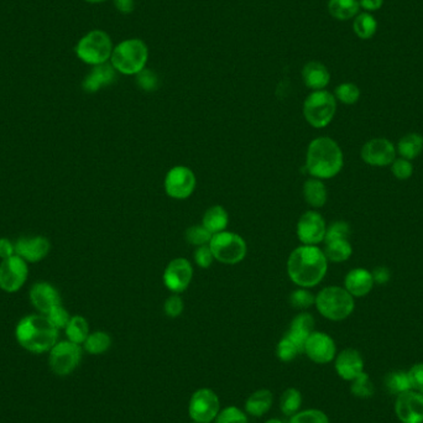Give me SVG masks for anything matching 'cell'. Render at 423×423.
Returning a JSON list of instances; mask_svg holds the SVG:
<instances>
[{
  "label": "cell",
  "instance_id": "4316f807",
  "mask_svg": "<svg viewBox=\"0 0 423 423\" xmlns=\"http://www.w3.org/2000/svg\"><path fill=\"white\" fill-rule=\"evenodd\" d=\"M228 221H229V215L226 208L221 206H213L207 209L203 215L202 226L209 233L215 235L227 229Z\"/></svg>",
  "mask_w": 423,
  "mask_h": 423
},
{
  "label": "cell",
  "instance_id": "836d02e7",
  "mask_svg": "<svg viewBox=\"0 0 423 423\" xmlns=\"http://www.w3.org/2000/svg\"><path fill=\"white\" fill-rule=\"evenodd\" d=\"M353 29L358 37H360L362 40H369L374 36L378 29V23L373 15H370L368 12H362L354 20Z\"/></svg>",
  "mask_w": 423,
  "mask_h": 423
},
{
  "label": "cell",
  "instance_id": "ffe728a7",
  "mask_svg": "<svg viewBox=\"0 0 423 423\" xmlns=\"http://www.w3.org/2000/svg\"><path fill=\"white\" fill-rule=\"evenodd\" d=\"M336 371L343 380L353 381L364 373V360L356 349H345L336 358Z\"/></svg>",
  "mask_w": 423,
  "mask_h": 423
},
{
  "label": "cell",
  "instance_id": "1f68e13d",
  "mask_svg": "<svg viewBox=\"0 0 423 423\" xmlns=\"http://www.w3.org/2000/svg\"><path fill=\"white\" fill-rule=\"evenodd\" d=\"M111 338L108 333L103 331L93 332L89 333V336L83 343V348L87 353L92 356H99L103 354L107 350L111 348Z\"/></svg>",
  "mask_w": 423,
  "mask_h": 423
},
{
  "label": "cell",
  "instance_id": "44dd1931",
  "mask_svg": "<svg viewBox=\"0 0 423 423\" xmlns=\"http://www.w3.org/2000/svg\"><path fill=\"white\" fill-rule=\"evenodd\" d=\"M374 283L373 274L362 268L350 270L344 279V288L353 297H364L370 294V291L374 288Z\"/></svg>",
  "mask_w": 423,
  "mask_h": 423
},
{
  "label": "cell",
  "instance_id": "f546056e",
  "mask_svg": "<svg viewBox=\"0 0 423 423\" xmlns=\"http://www.w3.org/2000/svg\"><path fill=\"white\" fill-rule=\"evenodd\" d=\"M359 0H329L328 12L332 17L340 21L354 18L359 12Z\"/></svg>",
  "mask_w": 423,
  "mask_h": 423
},
{
  "label": "cell",
  "instance_id": "7bdbcfd3",
  "mask_svg": "<svg viewBox=\"0 0 423 423\" xmlns=\"http://www.w3.org/2000/svg\"><path fill=\"white\" fill-rule=\"evenodd\" d=\"M350 226L347 221H337L327 228L325 241L334 239H349Z\"/></svg>",
  "mask_w": 423,
  "mask_h": 423
},
{
  "label": "cell",
  "instance_id": "52a82bcc",
  "mask_svg": "<svg viewBox=\"0 0 423 423\" xmlns=\"http://www.w3.org/2000/svg\"><path fill=\"white\" fill-rule=\"evenodd\" d=\"M337 111V99L325 89L314 91L303 103V116L316 129H323L332 123Z\"/></svg>",
  "mask_w": 423,
  "mask_h": 423
},
{
  "label": "cell",
  "instance_id": "db71d44e",
  "mask_svg": "<svg viewBox=\"0 0 423 423\" xmlns=\"http://www.w3.org/2000/svg\"><path fill=\"white\" fill-rule=\"evenodd\" d=\"M359 4L368 12H376L384 6V0H359Z\"/></svg>",
  "mask_w": 423,
  "mask_h": 423
},
{
  "label": "cell",
  "instance_id": "4dcf8cb0",
  "mask_svg": "<svg viewBox=\"0 0 423 423\" xmlns=\"http://www.w3.org/2000/svg\"><path fill=\"white\" fill-rule=\"evenodd\" d=\"M65 331L69 342L82 345L89 336V325L85 317L74 316L69 319Z\"/></svg>",
  "mask_w": 423,
  "mask_h": 423
},
{
  "label": "cell",
  "instance_id": "11a10c76",
  "mask_svg": "<svg viewBox=\"0 0 423 423\" xmlns=\"http://www.w3.org/2000/svg\"><path fill=\"white\" fill-rule=\"evenodd\" d=\"M265 423H283L281 420H279V418H270V420H268Z\"/></svg>",
  "mask_w": 423,
  "mask_h": 423
},
{
  "label": "cell",
  "instance_id": "7a4b0ae2",
  "mask_svg": "<svg viewBox=\"0 0 423 423\" xmlns=\"http://www.w3.org/2000/svg\"><path fill=\"white\" fill-rule=\"evenodd\" d=\"M343 151L337 141L328 136H319L307 147L306 169L314 178L329 180L342 171Z\"/></svg>",
  "mask_w": 423,
  "mask_h": 423
},
{
  "label": "cell",
  "instance_id": "d590c367",
  "mask_svg": "<svg viewBox=\"0 0 423 423\" xmlns=\"http://www.w3.org/2000/svg\"><path fill=\"white\" fill-rule=\"evenodd\" d=\"M301 353H303L302 349L288 334H285V337L277 343L276 356L281 362H292Z\"/></svg>",
  "mask_w": 423,
  "mask_h": 423
},
{
  "label": "cell",
  "instance_id": "9a60e30c",
  "mask_svg": "<svg viewBox=\"0 0 423 423\" xmlns=\"http://www.w3.org/2000/svg\"><path fill=\"white\" fill-rule=\"evenodd\" d=\"M362 161L375 167L390 166L396 160V150L393 142L384 138L371 139L362 147Z\"/></svg>",
  "mask_w": 423,
  "mask_h": 423
},
{
  "label": "cell",
  "instance_id": "9f6ffc18",
  "mask_svg": "<svg viewBox=\"0 0 423 423\" xmlns=\"http://www.w3.org/2000/svg\"><path fill=\"white\" fill-rule=\"evenodd\" d=\"M88 3H94V4H97V3H103L105 0H86Z\"/></svg>",
  "mask_w": 423,
  "mask_h": 423
},
{
  "label": "cell",
  "instance_id": "83f0119b",
  "mask_svg": "<svg viewBox=\"0 0 423 423\" xmlns=\"http://www.w3.org/2000/svg\"><path fill=\"white\" fill-rule=\"evenodd\" d=\"M325 258L332 263H344L351 257L353 248L348 239H334L325 241Z\"/></svg>",
  "mask_w": 423,
  "mask_h": 423
},
{
  "label": "cell",
  "instance_id": "b9f144b4",
  "mask_svg": "<svg viewBox=\"0 0 423 423\" xmlns=\"http://www.w3.org/2000/svg\"><path fill=\"white\" fill-rule=\"evenodd\" d=\"M288 423H329V418L325 412L311 409L294 413Z\"/></svg>",
  "mask_w": 423,
  "mask_h": 423
},
{
  "label": "cell",
  "instance_id": "7dc6e473",
  "mask_svg": "<svg viewBox=\"0 0 423 423\" xmlns=\"http://www.w3.org/2000/svg\"><path fill=\"white\" fill-rule=\"evenodd\" d=\"M391 171L393 176L398 180H407L413 173V165L410 162V160L398 159L391 164Z\"/></svg>",
  "mask_w": 423,
  "mask_h": 423
},
{
  "label": "cell",
  "instance_id": "30bf717a",
  "mask_svg": "<svg viewBox=\"0 0 423 423\" xmlns=\"http://www.w3.org/2000/svg\"><path fill=\"white\" fill-rule=\"evenodd\" d=\"M82 347L69 340L57 342L50 350V367L58 376L69 375L80 365Z\"/></svg>",
  "mask_w": 423,
  "mask_h": 423
},
{
  "label": "cell",
  "instance_id": "4fadbf2b",
  "mask_svg": "<svg viewBox=\"0 0 423 423\" xmlns=\"http://www.w3.org/2000/svg\"><path fill=\"white\" fill-rule=\"evenodd\" d=\"M296 232L303 246H318L325 241L327 232L325 218L316 210H307L297 221Z\"/></svg>",
  "mask_w": 423,
  "mask_h": 423
},
{
  "label": "cell",
  "instance_id": "5b68a950",
  "mask_svg": "<svg viewBox=\"0 0 423 423\" xmlns=\"http://www.w3.org/2000/svg\"><path fill=\"white\" fill-rule=\"evenodd\" d=\"M149 50L139 39H129L113 49L111 63L117 72L131 76L138 74L147 66Z\"/></svg>",
  "mask_w": 423,
  "mask_h": 423
},
{
  "label": "cell",
  "instance_id": "681fc988",
  "mask_svg": "<svg viewBox=\"0 0 423 423\" xmlns=\"http://www.w3.org/2000/svg\"><path fill=\"white\" fill-rule=\"evenodd\" d=\"M215 257L212 254V250L209 246H198L195 252V261L196 264L202 269H208L210 265L213 264Z\"/></svg>",
  "mask_w": 423,
  "mask_h": 423
},
{
  "label": "cell",
  "instance_id": "ab89813d",
  "mask_svg": "<svg viewBox=\"0 0 423 423\" xmlns=\"http://www.w3.org/2000/svg\"><path fill=\"white\" fill-rule=\"evenodd\" d=\"M213 423H248V416L239 407L228 406L221 409Z\"/></svg>",
  "mask_w": 423,
  "mask_h": 423
},
{
  "label": "cell",
  "instance_id": "d6a6232c",
  "mask_svg": "<svg viewBox=\"0 0 423 423\" xmlns=\"http://www.w3.org/2000/svg\"><path fill=\"white\" fill-rule=\"evenodd\" d=\"M302 405V395L294 387H288L281 395L280 399V410L285 416H294L300 411Z\"/></svg>",
  "mask_w": 423,
  "mask_h": 423
},
{
  "label": "cell",
  "instance_id": "cb8c5ba5",
  "mask_svg": "<svg viewBox=\"0 0 423 423\" xmlns=\"http://www.w3.org/2000/svg\"><path fill=\"white\" fill-rule=\"evenodd\" d=\"M302 78L310 89L322 91L329 85L331 74L323 63L317 61L308 62L302 69Z\"/></svg>",
  "mask_w": 423,
  "mask_h": 423
},
{
  "label": "cell",
  "instance_id": "e0dca14e",
  "mask_svg": "<svg viewBox=\"0 0 423 423\" xmlns=\"http://www.w3.org/2000/svg\"><path fill=\"white\" fill-rule=\"evenodd\" d=\"M395 411L402 423H423V395L417 391L400 393Z\"/></svg>",
  "mask_w": 423,
  "mask_h": 423
},
{
  "label": "cell",
  "instance_id": "5bb4252c",
  "mask_svg": "<svg viewBox=\"0 0 423 423\" xmlns=\"http://www.w3.org/2000/svg\"><path fill=\"white\" fill-rule=\"evenodd\" d=\"M164 283L172 294H182L192 282L193 268L187 259H173L166 266L164 272Z\"/></svg>",
  "mask_w": 423,
  "mask_h": 423
},
{
  "label": "cell",
  "instance_id": "603a6c76",
  "mask_svg": "<svg viewBox=\"0 0 423 423\" xmlns=\"http://www.w3.org/2000/svg\"><path fill=\"white\" fill-rule=\"evenodd\" d=\"M314 318H313L311 313L301 312L300 314H297L291 325H290V329H288V337L291 338L294 340V343L297 344L300 347L302 351L305 350V344H306L307 339L314 332Z\"/></svg>",
  "mask_w": 423,
  "mask_h": 423
},
{
  "label": "cell",
  "instance_id": "f1b7e54d",
  "mask_svg": "<svg viewBox=\"0 0 423 423\" xmlns=\"http://www.w3.org/2000/svg\"><path fill=\"white\" fill-rule=\"evenodd\" d=\"M398 151L402 159H416L423 151V136L417 133H410L401 138L398 144Z\"/></svg>",
  "mask_w": 423,
  "mask_h": 423
},
{
  "label": "cell",
  "instance_id": "7402d4cb",
  "mask_svg": "<svg viewBox=\"0 0 423 423\" xmlns=\"http://www.w3.org/2000/svg\"><path fill=\"white\" fill-rule=\"evenodd\" d=\"M116 68L113 67L109 63H103L98 66H93L92 71L83 80V89L88 93H94L99 91L100 88L111 85L116 78Z\"/></svg>",
  "mask_w": 423,
  "mask_h": 423
},
{
  "label": "cell",
  "instance_id": "f35d334b",
  "mask_svg": "<svg viewBox=\"0 0 423 423\" xmlns=\"http://www.w3.org/2000/svg\"><path fill=\"white\" fill-rule=\"evenodd\" d=\"M212 233H209L206 228L201 226H192L186 230V240L191 246H209L212 239Z\"/></svg>",
  "mask_w": 423,
  "mask_h": 423
},
{
  "label": "cell",
  "instance_id": "f6af8a7d",
  "mask_svg": "<svg viewBox=\"0 0 423 423\" xmlns=\"http://www.w3.org/2000/svg\"><path fill=\"white\" fill-rule=\"evenodd\" d=\"M46 317L49 318L51 325L55 327L56 329H65L67 327L68 322L71 319V316L68 314L67 311L61 306H56L55 308H52Z\"/></svg>",
  "mask_w": 423,
  "mask_h": 423
},
{
  "label": "cell",
  "instance_id": "8fae6325",
  "mask_svg": "<svg viewBox=\"0 0 423 423\" xmlns=\"http://www.w3.org/2000/svg\"><path fill=\"white\" fill-rule=\"evenodd\" d=\"M29 276V268L18 255L0 263V288L8 294H15L23 288Z\"/></svg>",
  "mask_w": 423,
  "mask_h": 423
},
{
  "label": "cell",
  "instance_id": "c3c4849f",
  "mask_svg": "<svg viewBox=\"0 0 423 423\" xmlns=\"http://www.w3.org/2000/svg\"><path fill=\"white\" fill-rule=\"evenodd\" d=\"M409 380L411 385V390L417 391L423 395V362L415 364L409 371Z\"/></svg>",
  "mask_w": 423,
  "mask_h": 423
},
{
  "label": "cell",
  "instance_id": "8d00e7d4",
  "mask_svg": "<svg viewBox=\"0 0 423 423\" xmlns=\"http://www.w3.org/2000/svg\"><path fill=\"white\" fill-rule=\"evenodd\" d=\"M334 97L343 105H356L360 98V89L354 83H342L336 88Z\"/></svg>",
  "mask_w": 423,
  "mask_h": 423
},
{
  "label": "cell",
  "instance_id": "484cf974",
  "mask_svg": "<svg viewBox=\"0 0 423 423\" xmlns=\"http://www.w3.org/2000/svg\"><path fill=\"white\" fill-rule=\"evenodd\" d=\"M303 197L307 204L313 208H321L325 206L328 198L327 187L319 178H310L303 184Z\"/></svg>",
  "mask_w": 423,
  "mask_h": 423
},
{
  "label": "cell",
  "instance_id": "bcb514c9",
  "mask_svg": "<svg viewBox=\"0 0 423 423\" xmlns=\"http://www.w3.org/2000/svg\"><path fill=\"white\" fill-rule=\"evenodd\" d=\"M184 301L180 294H173L165 301L164 303V312L170 318H177L184 312Z\"/></svg>",
  "mask_w": 423,
  "mask_h": 423
},
{
  "label": "cell",
  "instance_id": "ba28073f",
  "mask_svg": "<svg viewBox=\"0 0 423 423\" xmlns=\"http://www.w3.org/2000/svg\"><path fill=\"white\" fill-rule=\"evenodd\" d=\"M209 248L215 260L226 265L239 264L246 259L248 252L246 240L239 234L226 230L212 237Z\"/></svg>",
  "mask_w": 423,
  "mask_h": 423
},
{
  "label": "cell",
  "instance_id": "d4e9b609",
  "mask_svg": "<svg viewBox=\"0 0 423 423\" xmlns=\"http://www.w3.org/2000/svg\"><path fill=\"white\" fill-rule=\"evenodd\" d=\"M274 402V396L270 390L261 389L252 393L246 402V411L252 417H261L270 411Z\"/></svg>",
  "mask_w": 423,
  "mask_h": 423
},
{
  "label": "cell",
  "instance_id": "ac0fdd59",
  "mask_svg": "<svg viewBox=\"0 0 423 423\" xmlns=\"http://www.w3.org/2000/svg\"><path fill=\"white\" fill-rule=\"evenodd\" d=\"M51 244L45 237H24L15 243V255L26 263H37L49 255Z\"/></svg>",
  "mask_w": 423,
  "mask_h": 423
},
{
  "label": "cell",
  "instance_id": "277c9868",
  "mask_svg": "<svg viewBox=\"0 0 423 423\" xmlns=\"http://www.w3.org/2000/svg\"><path fill=\"white\" fill-rule=\"evenodd\" d=\"M314 305L325 318L338 322L349 317L356 308V301L345 288L328 286L319 291Z\"/></svg>",
  "mask_w": 423,
  "mask_h": 423
},
{
  "label": "cell",
  "instance_id": "ee69618b",
  "mask_svg": "<svg viewBox=\"0 0 423 423\" xmlns=\"http://www.w3.org/2000/svg\"><path fill=\"white\" fill-rule=\"evenodd\" d=\"M136 83H138V86L140 87L141 89L151 92L159 86V78L151 69L144 68L142 71L136 74Z\"/></svg>",
  "mask_w": 423,
  "mask_h": 423
},
{
  "label": "cell",
  "instance_id": "2e32d148",
  "mask_svg": "<svg viewBox=\"0 0 423 423\" xmlns=\"http://www.w3.org/2000/svg\"><path fill=\"white\" fill-rule=\"evenodd\" d=\"M303 353L312 362L317 364H328L337 354V347L331 336L323 332H313L307 339Z\"/></svg>",
  "mask_w": 423,
  "mask_h": 423
},
{
  "label": "cell",
  "instance_id": "60d3db41",
  "mask_svg": "<svg viewBox=\"0 0 423 423\" xmlns=\"http://www.w3.org/2000/svg\"><path fill=\"white\" fill-rule=\"evenodd\" d=\"M314 302L316 296L311 291H308V288H300L290 294V303L297 310H307L314 305Z\"/></svg>",
  "mask_w": 423,
  "mask_h": 423
},
{
  "label": "cell",
  "instance_id": "6da1fadb",
  "mask_svg": "<svg viewBox=\"0 0 423 423\" xmlns=\"http://www.w3.org/2000/svg\"><path fill=\"white\" fill-rule=\"evenodd\" d=\"M327 270L328 260L317 246H299L288 257V277L300 288L317 286L325 279Z\"/></svg>",
  "mask_w": 423,
  "mask_h": 423
},
{
  "label": "cell",
  "instance_id": "74e56055",
  "mask_svg": "<svg viewBox=\"0 0 423 423\" xmlns=\"http://www.w3.org/2000/svg\"><path fill=\"white\" fill-rule=\"evenodd\" d=\"M351 393L356 398H362V399H368L374 395L375 389L370 381V378L367 373H362L356 379L351 381Z\"/></svg>",
  "mask_w": 423,
  "mask_h": 423
},
{
  "label": "cell",
  "instance_id": "9c48e42d",
  "mask_svg": "<svg viewBox=\"0 0 423 423\" xmlns=\"http://www.w3.org/2000/svg\"><path fill=\"white\" fill-rule=\"evenodd\" d=\"M221 410V400L212 389L203 387L191 396L188 415L193 422L212 423Z\"/></svg>",
  "mask_w": 423,
  "mask_h": 423
},
{
  "label": "cell",
  "instance_id": "8992f818",
  "mask_svg": "<svg viewBox=\"0 0 423 423\" xmlns=\"http://www.w3.org/2000/svg\"><path fill=\"white\" fill-rule=\"evenodd\" d=\"M113 43L107 32L102 30L89 31L76 45V55L80 61L91 66H98L111 60Z\"/></svg>",
  "mask_w": 423,
  "mask_h": 423
},
{
  "label": "cell",
  "instance_id": "6f0895ef",
  "mask_svg": "<svg viewBox=\"0 0 423 423\" xmlns=\"http://www.w3.org/2000/svg\"><path fill=\"white\" fill-rule=\"evenodd\" d=\"M191 423H197V422H193V421H192V422H191Z\"/></svg>",
  "mask_w": 423,
  "mask_h": 423
},
{
  "label": "cell",
  "instance_id": "3957f363",
  "mask_svg": "<svg viewBox=\"0 0 423 423\" xmlns=\"http://www.w3.org/2000/svg\"><path fill=\"white\" fill-rule=\"evenodd\" d=\"M18 343L31 353H46L57 343L58 329L51 325L45 314H30L19 322L15 328Z\"/></svg>",
  "mask_w": 423,
  "mask_h": 423
},
{
  "label": "cell",
  "instance_id": "d6986e66",
  "mask_svg": "<svg viewBox=\"0 0 423 423\" xmlns=\"http://www.w3.org/2000/svg\"><path fill=\"white\" fill-rule=\"evenodd\" d=\"M30 301L32 306L45 316L52 308L61 305V297L58 291L52 285H50L49 282H36L35 285H32L30 290Z\"/></svg>",
  "mask_w": 423,
  "mask_h": 423
},
{
  "label": "cell",
  "instance_id": "f5cc1de1",
  "mask_svg": "<svg viewBox=\"0 0 423 423\" xmlns=\"http://www.w3.org/2000/svg\"><path fill=\"white\" fill-rule=\"evenodd\" d=\"M114 6L118 12L122 14H129L134 10V0H114Z\"/></svg>",
  "mask_w": 423,
  "mask_h": 423
},
{
  "label": "cell",
  "instance_id": "7c38bea8",
  "mask_svg": "<svg viewBox=\"0 0 423 423\" xmlns=\"http://www.w3.org/2000/svg\"><path fill=\"white\" fill-rule=\"evenodd\" d=\"M197 180L193 171L186 166H175L167 172L165 191L173 199H186L192 196L196 188Z\"/></svg>",
  "mask_w": 423,
  "mask_h": 423
},
{
  "label": "cell",
  "instance_id": "f907efd6",
  "mask_svg": "<svg viewBox=\"0 0 423 423\" xmlns=\"http://www.w3.org/2000/svg\"><path fill=\"white\" fill-rule=\"evenodd\" d=\"M14 255H15V244H12V241L6 238H0V259L6 260Z\"/></svg>",
  "mask_w": 423,
  "mask_h": 423
},
{
  "label": "cell",
  "instance_id": "816d5d0a",
  "mask_svg": "<svg viewBox=\"0 0 423 423\" xmlns=\"http://www.w3.org/2000/svg\"><path fill=\"white\" fill-rule=\"evenodd\" d=\"M371 274H373V277H374V282L379 283V285H385V283L390 281V277H391L390 270L385 268V266L376 268Z\"/></svg>",
  "mask_w": 423,
  "mask_h": 423
},
{
  "label": "cell",
  "instance_id": "e575fe53",
  "mask_svg": "<svg viewBox=\"0 0 423 423\" xmlns=\"http://www.w3.org/2000/svg\"><path fill=\"white\" fill-rule=\"evenodd\" d=\"M385 387L393 395L406 393L411 390L409 375L405 371H393L385 378Z\"/></svg>",
  "mask_w": 423,
  "mask_h": 423
}]
</instances>
